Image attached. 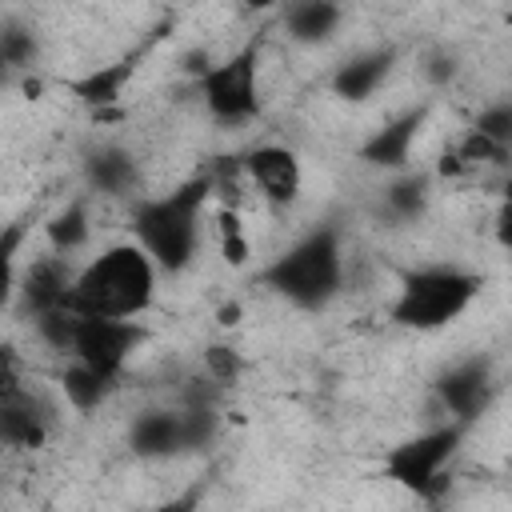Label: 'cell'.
Returning a JSON list of instances; mask_svg holds the SVG:
<instances>
[{
	"instance_id": "cell-1",
	"label": "cell",
	"mask_w": 512,
	"mask_h": 512,
	"mask_svg": "<svg viewBox=\"0 0 512 512\" xmlns=\"http://www.w3.org/2000/svg\"><path fill=\"white\" fill-rule=\"evenodd\" d=\"M156 264L136 244H108L100 256H92L76 272L72 308L80 316H108V320H136L156 300Z\"/></svg>"
},
{
	"instance_id": "cell-2",
	"label": "cell",
	"mask_w": 512,
	"mask_h": 512,
	"mask_svg": "<svg viewBox=\"0 0 512 512\" xmlns=\"http://www.w3.org/2000/svg\"><path fill=\"white\" fill-rule=\"evenodd\" d=\"M212 192H216L212 172H196L192 180H184L168 196H152V200H140L132 208L136 244L152 256V264L160 272H184L196 260L200 216H204V204Z\"/></svg>"
},
{
	"instance_id": "cell-3",
	"label": "cell",
	"mask_w": 512,
	"mask_h": 512,
	"mask_svg": "<svg viewBox=\"0 0 512 512\" xmlns=\"http://www.w3.org/2000/svg\"><path fill=\"white\" fill-rule=\"evenodd\" d=\"M260 284L280 292L288 304L296 308H324L340 284H344V248H340V232L332 224L312 228L308 236H300L296 244H288L264 272Z\"/></svg>"
},
{
	"instance_id": "cell-4",
	"label": "cell",
	"mask_w": 512,
	"mask_h": 512,
	"mask_svg": "<svg viewBox=\"0 0 512 512\" xmlns=\"http://www.w3.org/2000/svg\"><path fill=\"white\" fill-rule=\"evenodd\" d=\"M480 296V276L452 268V264H432L416 268L400 280L396 300H392V324L412 328V332H436L460 320L472 300Z\"/></svg>"
},
{
	"instance_id": "cell-5",
	"label": "cell",
	"mask_w": 512,
	"mask_h": 512,
	"mask_svg": "<svg viewBox=\"0 0 512 512\" xmlns=\"http://www.w3.org/2000/svg\"><path fill=\"white\" fill-rule=\"evenodd\" d=\"M464 440V424H432L384 452V476L412 492L416 500H436L448 492V464Z\"/></svg>"
},
{
	"instance_id": "cell-6",
	"label": "cell",
	"mask_w": 512,
	"mask_h": 512,
	"mask_svg": "<svg viewBox=\"0 0 512 512\" xmlns=\"http://www.w3.org/2000/svg\"><path fill=\"white\" fill-rule=\"evenodd\" d=\"M260 44L248 40L240 44L232 56L208 64L200 72V96L204 108L220 120V124H248L260 112Z\"/></svg>"
},
{
	"instance_id": "cell-7",
	"label": "cell",
	"mask_w": 512,
	"mask_h": 512,
	"mask_svg": "<svg viewBox=\"0 0 512 512\" xmlns=\"http://www.w3.org/2000/svg\"><path fill=\"white\" fill-rule=\"evenodd\" d=\"M148 328L140 320H108V316H84L80 332H76V348L72 356L80 364H88L92 372H100L108 384L120 380L128 356L144 344Z\"/></svg>"
},
{
	"instance_id": "cell-8",
	"label": "cell",
	"mask_w": 512,
	"mask_h": 512,
	"mask_svg": "<svg viewBox=\"0 0 512 512\" xmlns=\"http://www.w3.org/2000/svg\"><path fill=\"white\" fill-rule=\"evenodd\" d=\"M240 164H244V176L260 188V196L268 204L288 208L300 196L304 172H300V160H296L292 148H284V144H256Z\"/></svg>"
},
{
	"instance_id": "cell-9",
	"label": "cell",
	"mask_w": 512,
	"mask_h": 512,
	"mask_svg": "<svg viewBox=\"0 0 512 512\" xmlns=\"http://www.w3.org/2000/svg\"><path fill=\"white\" fill-rule=\"evenodd\" d=\"M436 400L456 424H472L492 400V368L488 360H460L436 380Z\"/></svg>"
},
{
	"instance_id": "cell-10",
	"label": "cell",
	"mask_w": 512,
	"mask_h": 512,
	"mask_svg": "<svg viewBox=\"0 0 512 512\" xmlns=\"http://www.w3.org/2000/svg\"><path fill=\"white\" fill-rule=\"evenodd\" d=\"M424 120H428V104H416L400 116H392L388 124H380L364 144H360V160L372 164V168H404L420 132H424Z\"/></svg>"
},
{
	"instance_id": "cell-11",
	"label": "cell",
	"mask_w": 512,
	"mask_h": 512,
	"mask_svg": "<svg viewBox=\"0 0 512 512\" xmlns=\"http://www.w3.org/2000/svg\"><path fill=\"white\" fill-rule=\"evenodd\" d=\"M128 448L140 456V460H164V456H176L184 452V420H180V408H148L132 420L128 428Z\"/></svg>"
},
{
	"instance_id": "cell-12",
	"label": "cell",
	"mask_w": 512,
	"mask_h": 512,
	"mask_svg": "<svg viewBox=\"0 0 512 512\" xmlns=\"http://www.w3.org/2000/svg\"><path fill=\"white\" fill-rule=\"evenodd\" d=\"M392 64H396V52H392V48H372V52H360V56L344 60V64L332 72V92H336L340 100L360 104V100H368V96H372V92H376V88L388 80Z\"/></svg>"
},
{
	"instance_id": "cell-13",
	"label": "cell",
	"mask_w": 512,
	"mask_h": 512,
	"mask_svg": "<svg viewBox=\"0 0 512 512\" xmlns=\"http://www.w3.org/2000/svg\"><path fill=\"white\" fill-rule=\"evenodd\" d=\"M0 440L8 448H44L48 416H44V408L36 404V396L28 388L0 400Z\"/></svg>"
},
{
	"instance_id": "cell-14",
	"label": "cell",
	"mask_w": 512,
	"mask_h": 512,
	"mask_svg": "<svg viewBox=\"0 0 512 512\" xmlns=\"http://www.w3.org/2000/svg\"><path fill=\"white\" fill-rule=\"evenodd\" d=\"M132 60H116V64H96V68H88L84 76H72L68 80V92L84 104V108H92V116H100V112H112V104L120 100V92H124V84L132 80Z\"/></svg>"
},
{
	"instance_id": "cell-15",
	"label": "cell",
	"mask_w": 512,
	"mask_h": 512,
	"mask_svg": "<svg viewBox=\"0 0 512 512\" xmlns=\"http://www.w3.org/2000/svg\"><path fill=\"white\" fill-rule=\"evenodd\" d=\"M84 180L100 196H128L136 188V160L124 148H96L84 160Z\"/></svg>"
},
{
	"instance_id": "cell-16",
	"label": "cell",
	"mask_w": 512,
	"mask_h": 512,
	"mask_svg": "<svg viewBox=\"0 0 512 512\" xmlns=\"http://www.w3.org/2000/svg\"><path fill=\"white\" fill-rule=\"evenodd\" d=\"M340 4L332 0H296L284 8V32L296 40V44H320L336 32L340 24Z\"/></svg>"
},
{
	"instance_id": "cell-17",
	"label": "cell",
	"mask_w": 512,
	"mask_h": 512,
	"mask_svg": "<svg viewBox=\"0 0 512 512\" xmlns=\"http://www.w3.org/2000/svg\"><path fill=\"white\" fill-rule=\"evenodd\" d=\"M44 232H48V244H52V252H56V256H72V252H80V248L88 244V236H92L88 200H84V196L68 200L60 212H52V216H48Z\"/></svg>"
},
{
	"instance_id": "cell-18",
	"label": "cell",
	"mask_w": 512,
	"mask_h": 512,
	"mask_svg": "<svg viewBox=\"0 0 512 512\" xmlns=\"http://www.w3.org/2000/svg\"><path fill=\"white\" fill-rule=\"evenodd\" d=\"M60 392H64V400H68L76 412H92V408H100V404L108 400L112 384H108L100 372H92L88 364H80L76 356H68V364H64V372H60Z\"/></svg>"
},
{
	"instance_id": "cell-19",
	"label": "cell",
	"mask_w": 512,
	"mask_h": 512,
	"mask_svg": "<svg viewBox=\"0 0 512 512\" xmlns=\"http://www.w3.org/2000/svg\"><path fill=\"white\" fill-rule=\"evenodd\" d=\"M428 188H432L428 172H404V176H396V180L384 188V208H388V216H396V220H416V216L424 212V204H428Z\"/></svg>"
},
{
	"instance_id": "cell-20",
	"label": "cell",
	"mask_w": 512,
	"mask_h": 512,
	"mask_svg": "<svg viewBox=\"0 0 512 512\" xmlns=\"http://www.w3.org/2000/svg\"><path fill=\"white\" fill-rule=\"evenodd\" d=\"M180 420H184V452L208 448V444L216 440V432H220V412H216V404H208V408L184 404V408H180Z\"/></svg>"
},
{
	"instance_id": "cell-21",
	"label": "cell",
	"mask_w": 512,
	"mask_h": 512,
	"mask_svg": "<svg viewBox=\"0 0 512 512\" xmlns=\"http://www.w3.org/2000/svg\"><path fill=\"white\" fill-rule=\"evenodd\" d=\"M472 132H480V136L492 140L496 148L512 152V100H496V104L480 108L476 120H472Z\"/></svg>"
},
{
	"instance_id": "cell-22",
	"label": "cell",
	"mask_w": 512,
	"mask_h": 512,
	"mask_svg": "<svg viewBox=\"0 0 512 512\" xmlns=\"http://www.w3.org/2000/svg\"><path fill=\"white\" fill-rule=\"evenodd\" d=\"M0 60L8 68H32L36 64V36L20 24H4L0 32Z\"/></svg>"
},
{
	"instance_id": "cell-23",
	"label": "cell",
	"mask_w": 512,
	"mask_h": 512,
	"mask_svg": "<svg viewBox=\"0 0 512 512\" xmlns=\"http://www.w3.org/2000/svg\"><path fill=\"white\" fill-rule=\"evenodd\" d=\"M204 368H208V380H212V384L232 388V384L240 380V372H244V360H240V352L228 348V344H208V348H204Z\"/></svg>"
},
{
	"instance_id": "cell-24",
	"label": "cell",
	"mask_w": 512,
	"mask_h": 512,
	"mask_svg": "<svg viewBox=\"0 0 512 512\" xmlns=\"http://www.w3.org/2000/svg\"><path fill=\"white\" fill-rule=\"evenodd\" d=\"M216 224H220V248H224V260H228L232 268H240V264L248 260V240H244V224H240L236 208H220Z\"/></svg>"
},
{
	"instance_id": "cell-25",
	"label": "cell",
	"mask_w": 512,
	"mask_h": 512,
	"mask_svg": "<svg viewBox=\"0 0 512 512\" xmlns=\"http://www.w3.org/2000/svg\"><path fill=\"white\" fill-rule=\"evenodd\" d=\"M496 244L504 252H512V176L500 184V208H496Z\"/></svg>"
},
{
	"instance_id": "cell-26",
	"label": "cell",
	"mask_w": 512,
	"mask_h": 512,
	"mask_svg": "<svg viewBox=\"0 0 512 512\" xmlns=\"http://www.w3.org/2000/svg\"><path fill=\"white\" fill-rule=\"evenodd\" d=\"M196 504H200L196 492H180V496L160 500V504H152V508H144V512H196Z\"/></svg>"
},
{
	"instance_id": "cell-27",
	"label": "cell",
	"mask_w": 512,
	"mask_h": 512,
	"mask_svg": "<svg viewBox=\"0 0 512 512\" xmlns=\"http://www.w3.org/2000/svg\"><path fill=\"white\" fill-rule=\"evenodd\" d=\"M428 76H432V80H448V76H452V60H448V56H436L432 68H428Z\"/></svg>"
},
{
	"instance_id": "cell-28",
	"label": "cell",
	"mask_w": 512,
	"mask_h": 512,
	"mask_svg": "<svg viewBox=\"0 0 512 512\" xmlns=\"http://www.w3.org/2000/svg\"><path fill=\"white\" fill-rule=\"evenodd\" d=\"M236 316H240V304H224L220 308V324H236Z\"/></svg>"
}]
</instances>
